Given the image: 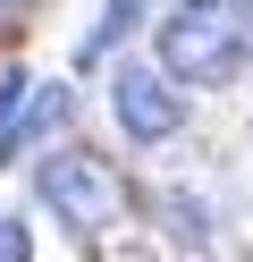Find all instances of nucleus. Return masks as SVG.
I'll use <instances>...</instances> for the list:
<instances>
[{"mask_svg":"<svg viewBox=\"0 0 253 262\" xmlns=\"http://www.w3.org/2000/svg\"><path fill=\"white\" fill-rule=\"evenodd\" d=\"M0 262H34V245H26V220H9V211H0Z\"/></svg>","mask_w":253,"mask_h":262,"instance_id":"6","label":"nucleus"},{"mask_svg":"<svg viewBox=\"0 0 253 262\" xmlns=\"http://www.w3.org/2000/svg\"><path fill=\"white\" fill-rule=\"evenodd\" d=\"M245 59V9L236 0H177L160 26V76L169 85H228Z\"/></svg>","mask_w":253,"mask_h":262,"instance_id":"1","label":"nucleus"},{"mask_svg":"<svg viewBox=\"0 0 253 262\" xmlns=\"http://www.w3.org/2000/svg\"><path fill=\"white\" fill-rule=\"evenodd\" d=\"M67 110H76V102H67V85H34L26 119H9V127H0V152H9V161H26L34 144L51 136V127H67Z\"/></svg>","mask_w":253,"mask_h":262,"instance_id":"4","label":"nucleus"},{"mask_svg":"<svg viewBox=\"0 0 253 262\" xmlns=\"http://www.w3.org/2000/svg\"><path fill=\"white\" fill-rule=\"evenodd\" d=\"M34 194H42L51 220H67L76 237H101V228L127 220V178L101 152H51L42 169H34Z\"/></svg>","mask_w":253,"mask_h":262,"instance_id":"2","label":"nucleus"},{"mask_svg":"<svg viewBox=\"0 0 253 262\" xmlns=\"http://www.w3.org/2000/svg\"><path fill=\"white\" fill-rule=\"evenodd\" d=\"M34 26V0H0V42H17Z\"/></svg>","mask_w":253,"mask_h":262,"instance_id":"7","label":"nucleus"},{"mask_svg":"<svg viewBox=\"0 0 253 262\" xmlns=\"http://www.w3.org/2000/svg\"><path fill=\"white\" fill-rule=\"evenodd\" d=\"M144 9H152V0H110V17H101V34H93V42H84V59H101V51H110V42H118V34H127V26H135V17H144Z\"/></svg>","mask_w":253,"mask_h":262,"instance_id":"5","label":"nucleus"},{"mask_svg":"<svg viewBox=\"0 0 253 262\" xmlns=\"http://www.w3.org/2000/svg\"><path fill=\"white\" fill-rule=\"evenodd\" d=\"M110 110H118V127H127L135 144H169V136H177V119H186V93L169 85L160 68H144V59H118Z\"/></svg>","mask_w":253,"mask_h":262,"instance_id":"3","label":"nucleus"},{"mask_svg":"<svg viewBox=\"0 0 253 262\" xmlns=\"http://www.w3.org/2000/svg\"><path fill=\"white\" fill-rule=\"evenodd\" d=\"M17 102H26V76H0V127L17 119Z\"/></svg>","mask_w":253,"mask_h":262,"instance_id":"8","label":"nucleus"}]
</instances>
